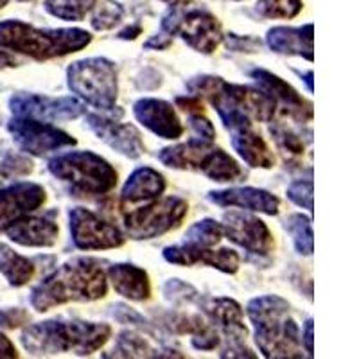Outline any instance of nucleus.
<instances>
[{
  "label": "nucleus",
  "instance_id": "1",
  "mask_svg": "<svg viewBox=\"0 0 359 359\" xmlns=\"http://www.w3.org/2000/svg\"><path fill=\"white\" fill-rule=\"evenodd\" d=\"M189 94L212 104L226 131L253 126V123H271L277 104L259 86L236 85L219 76H196L185 83Z\"/></svg>",
  "mask_w": 359,
  "mask_h": 359
},
{
  "label": "nucleus",
  "instance_id": "2",
  "mask_svg": "<svg viewBox=\"0 0 359 359\" xmlns=\"http://www.w3.org/2000/svg\"><path fill=\"white\" fill-rule=\"evenodd\" d=\"M108 294L107 271L95 259L78 257L56 268L31 290L29 302L38 313L70 302H95Z\"/></svg>",
  "mask_w": 359,
  "mask_h": 359
},
{
  "label": "nucleus",
  "instance_id": "3",
  "mask_svg": "<svg viewBox=\"0 0 359 359\" xmlns=\"http://www.w3.org/2000/svg\"><path fill=\"white\" fill-rule=\"evenodd\" d=\"M111 332L108 323L54 318L25 327L20 341L33 355H57L65 352L90 355L107 345Z\"/></svg>",
  "mask_w": 359,
  "mask_h": 359
},
{
  "label": "nucleus",
  "instance_id": "4",
  "mask_svg": "<svg viewBox=\"0 0 359 359\" xmlns=\"http://www.w3.org/2000/svg\"><path fill=\"white\" fill-rule=\"evenodd\" d=\"M290 309V302L278 294L255 297L246 306L255 343L264 358H304L300 329Z\"/></svg>",
  "mask_w": 359,
  "mask_h": 359
},
{
  "label": "nucleus",
  "instance_id": "5",
  "mask_svg": "<svg viewBox=\"0 0 359 359\" xmlns=\"http://www.w3.org/2000/svg\"><path fill=\"white\" fill-rule=\"evenodd\" d=\"M92 34L85 29H38L20 20L0 22V47L24 54L34 62H49L88 47Z\"/></svg>",
  "mask_w": 359,
  "mask_h": 359
},
{
  "label": "nucleus",
  "instance_id": "6",
  "mask_svg": "<svg viewBox=\"0 0 359 359\" xmlns=\"http://www.w3.org/2000/svg\"><path fill=\"white\" fill-rule=\"evenodd\" d=\"M47 169L69 187L72 196H104L117 187L118 172L92 151H67L47 162Z\"/></svg>",
  "mask_w": 359,
  "mask_h": 359
},
{
  "label": "nucleus",
  "instance_id": "7",
  "mask_svg": "<svg viewBox=\"0 0 359 359\" xmlns=\"http://www.w3.org/2000/svg\"><path fill=\"white\" fill-rule=\"evenodd\" d=\"M67 86L85 104L115 111L118 97L117 67L108 57H85L67 67Z\"/></svg>",
  "mask_w": 359,
  "mask_h": 359
},
{
  "label": "nucleus",
  "instance_id": "8",
  "mask_svg": "<svg viewBox=\"0 0 359 359\" xmlns=\"http://www.w3.org/2000/svg\"><path fill=\"white\" fill-rule=\"evenodd\" d=\"M189 214V203L180 196L156 198L124 214L123 232L133 241H149L172 232Z\"/></svg>",
  "mask_w": 359,
  "mask_h": 359
},
{
  "label": "nucleus",
  "instance_id": "9",
  "mask_svg": "<svg viewBox=\"0 0 359 359\" xmlns=\"http://www.w3.org/2000/svg\"><path fill=\"white\" fill-rule=\"evenodd\" d=\"M162 31L169 36H180L191 49L201 54L216 53L223 41L219 20L205 9L187 13H176L172 9L162 18Z\"/></svg>",
  "mask_w": 359,
  "mask_h": 359
},
{
  "label": "nucleus",
  "instance_id": "10",
  "mask_svg": "<svg viewBox=\"0 0 359 359\" xmlns=\"http://www.w3.org/2000/svg\"><path fill=\"white\" fill-rule=\"evenodd\" d=\"M200 306L217 332L223 334L229 343L219 354L221 358H255L245 345L248 329L245 325V311L241 304L229 297H208L201 298Z\"/></svg>",
  "mask_w": 359,
  "mask_h": 359
},
{
  "label": "nucleus",
  "instance_id": "11",
  "mask_svg": "<svg viewBox=\"0 0 359 359\" xmlns=\"http://www.w3.org/2000/svg\"><path fill=\"white\" fill-rule=\"evenodd\" d=\"M8 131L18 149L27 155L45 156L65 147H74L78 140L50 123L31 117H15L8 123Z\"/></svg>",
  "mask_w": 359,
  "mask_h": 359
},
{
  "label": "nucleus",
  "instance_id": "12",
  "mask_svg": "<svg viewBox=\"0 0 359 359\" xmlns=\"http://www.w3.org/2000/svg\"><path fill=\"white\" fill-rule=\"evenodd\" d=\"M9 110L17 117H31L54 124L83 117L86 114V104L74 95L53 97L45 94L18 92L9 99Z\"/></svg>",
  "mask_w": 359,
  "mask_h": 359
},
{
  "label": "nucleus",
  "instance_id": "13",
  "mask_svg": "<svg viewBox=\"0 0 359 359\" xmlns=\"http://www.w3.org/2000/svg\"><path fill=\"white\" fill-rule=\"evenodd\" d=\"M69 229L74 246L83 252L121 248L126 243L123 230L85 207L70 208Z\"/></svg>",
  "mask_w": 359,
  "mask_h": 359
},
{
  "label": "nucleus",
  "instance_id": "14",
  "mask_svg": "<svg viewBox=\"0 0 359 359\" xmlns=\"http://www.w3.org/2000/svg\"><path fill=\"white\" fill-rule=\"evenodd\" d=\"M223 236L255 255H268L275 248V237L268 224L252 214L230 210L223 216Z\"/></svg>",
  "mask_w": 359,
  "mask_h": 359
},
{
  "label": "nucleus",
  "instance_id": "15",
  "mask_svg": "<svg viewBox=\"0 0 359 359\" xmlns=\"http://www.w3.org/2000/svg\"><path fill=\"white\" fill-rule=\"evenodd\" d=\"M250 78L253 79L255 86L264 90L269 97L273 99L277 104V111L287 115L297 123H309L313 118V102L307 101L302 94H298V90L293 85L282 79L277 74L269 72L266 69H252L248 72Z\"/></svg>",
  "mask_w": 359,
  "mask_h": 359
},
{
  "label": "nucleus",
  "instance_id": "16",
  "mask_svg": "<svg viewBox=\"0 0 359 359\" xmlns=\"http://www.w3.org/2000/svg\"><path fill=\"white\" fill-rule=\"evenodd\" d=\"M83 117H85V124L94 131L95 137L110 146L118 155L137 160L146 153L142 133L133 124L118 123L117 118L99 114H85Z\"/></svg>",
  "mask_w": 359,
  "mask_h": 359
},
{
  "label": "nucleus",
  "instance_id": "17",
  "mask_svg": "<svg viewBox=\"0 0 359 359\" xmlns=\"http://www.w3.org/2000/svg\"><path fill=\"white\" fill-rule=\"evenodd\" d=\"M45 201L47 191L34 182H17L0 189V232L20 217L33 214Z\"/></svg>",
  "mask_w": 359,
  "mask_h": 359
},
{
  "label": "nucleus",
  "instance_id": "18",
  "mask_svg": "<svg viewBox=\"0 0 359 359\" xmlns=\"http://www.w3.org/2000/svg\"><path fill=\"white\" fill-rule=\"evenodd\" d=\"M163 259L169 264L175 266H196L205 264L210 266L214 269H219L226 275H236L239 271V264L241 259L237 255L236 250L232 248H201V246L194 245H175L163 248L162 252Z\"/></svg>",
  "mask_w": 359,
  "mask_h": 359
},
{
  "label": "nucleus",
  "instance_id": "19",
  "mask_svg": "<svg viewBox=\"0 0 359 359\" xmlns=\"http://www.w3.org/2000/svg\"><path fill=\"white\" fill-rule=\"evenodd\" d=\"M135 118L144 128L165 140H178L185 128L169 101L156 97H142L133 102Z\"/></svg>",
  "mask_w": 359,
  "mask_h": 359
},
{
  "label": "nucleus",
  "instance_id": "20",
  "mask_svg": "<svg viewBox=\"0 0 359 359\" xmlns=\"http://www.w3.org/2000/svg\"><path fill=\"white\" fill-rule=\"evenodd\" d=\"M207 200L221 208L237 207L250 212H261L266 216H277L280 212V200L269 191L257 187H230L210 191Z\"/></svg>",
  "mask_w": 359,
  "mask_h": 359
},
{
  "label": "nucleus",
  "instance_id": "21",
  "mask_svg": "<svg viewBox=\"0 0 359 359\" xmlns=\"http://www.w3.org/2000/svg\"><path fill=\"white\" fill-rule=\"evenodd\" d=\"M15 245L27 248H50L57 243L60 226L50 216H27L20 217L4 230Z\"/></svg>",
  "mask_w": 359,
  "mask_h": 359
},
{
  "label": "nucleus",
  "instance_id": "22",
  "mask_svg": "<svg viewBox=\"0 0 359 359\" xmlns=\"http://www.w3.org/2000/svg\"><path fill=\"white\" fill-rule=\"evenodd\" d=\"M107 278L111 282L115 293L131 302H146L151 298V278L144 268L117 262L108 266Z\"/></svg>",
  "mask_w": 359,
  "mask_h": 359
},
{
  "label": "nucleus",
  "instance_id": "23",
  "mask_svg": "<svg viewBox=\"0 0 359 359\" xmlns=\"http://www.w3.org/2000/svg\"><path fill=\"white\" fill-rule=\"evenodd\" d=\"M165 189H168L165 176L149 165H142L128 176L126 184L123 185V191H121V203H149L162 196Z\"/></svg>",
  "mask_w": 359,
  "mask_h": 359
},
{
  "label": "nucleus",
  "instance_id": "24",
  "mask_svg": "<svg viewBox=\"0 0 359 359\" xmlns=\"http://www.w3.org/2000/svg\"><path fill=\"white\" fill-rule=\"evenodd\" d=\"M313 25L304 27H273L266 34V45L277 54L298 56L313 62Z\"/></svg>",
  "mask_w": 359,
  "mask_h": 359
},
{
  "label": "nucleus",
  "instance_id": "25",
  "mask_svg": "<svg viewBox=\"0 0 359 359\" xmlns=\"http://www.w3.org/2000/svg\"><path fill=\"white\" fill-rule=\"evenodd\" d=\"M230 144L233 151L241 156L246 162V165L257 169H271L275 168V155L262 139L261 133L253 130V126L239 128V130L229 131Z\"/></svg>",
  "mask_w": 359,
  "mask_h": 359
},
{
  "label": "nucleus",
  "instance_id": "26",
  "mask_svg": "<svg viewBox=\"0 0 359 359\" xmlns=\"http://www.w3.org/2000/svg\"><path fill=\"white\" fill-rule=\"evenodd\" d=\"M198 172L217 184H233L246 178V171L241 168V163L221 147L214 146H210V149L205 153Z\"/></svg>",
  "mask_w": 359,
  "mask_h": 359
},
{
  "label": "nucleus",
  "instance_id": "27",
  "mask_svg": "<svg viewBox=\"0 0 359 359\" xmlns=\"http://www.w3.org/2000/svg\"><path fill=\"white\" fill-rule=\"evenodd\" d=\"M212 142H205V140L194 139L184 144H176V146L163 147L158 153L160 163H163L165 168L176 169V171H196L200 168L201 160H203L205 153L210 149Z\"/></svg>",
  "mask_w": 359,
  "mask_h": 359
},
{
  "label": "nucleus",
  "instance_id": "28",
  "mask_svg": "<svg viewBox=\"0 0 359 359\" xmlns=\"http://www.w3.org/2000/svg\"><path fill=\"white\" fill-rule=\"evenodd\" d=\"M104 358H184L178 351H158L149 345L144 336L135 331H123L117 336L115 347L111 354H107Z\"/></svg>",
  "mask_w": 359,
  "mask_h": 359
},
{
  "label": "nucleus",
  "instance_id": "29",
  "mask_svg": "<svg viewBox=\"0 0 359 359\" xmlns=\"http://www.w3.org/2000/svg\"><path fill=\"white\" fill-rule=\"evenodd\" d=\"M0 273L4 275L9 286L22 287L33 280L36 266L31 259L15 252L11 246L0 243Z\"/></svg>",
  "mask_w": 359,
  "mask_h": 359
},
{
  "label": "nucleus",
  "instance_id": "30",
  "mask_svg": "<svg viewBox=\"0 0 359 359\" xmlns=\"http://www.w3.org/2000/svg\"><path fill=\"white\" fill-rule=\"evenodd\" d=\"M269 133L273 139L275 146H277L278 153L282 155L286 163H297L298 160L304 156L306 146H304L302 137L290 126L282 123H275L269 126Z\"/></svg>",
  "mask_w": 359,
  "mask_h": 359
},
{
  "label": "nucleus",
  "instance_id": "31",
  "mask_svg": "<svg viewBox=\"0 0 359 359\" xmlns=\"http://www.w3.org/2000/svg\"><path fill=\"white\" fill-rule=\"evenodd\" d=\"M313 221L309 216H304V214H291L284 219V230L291 236L293 239L294 250H297L300 255H313L314 252V241H313Z\"/></svg>",
  "mask_w": 359,
  "mask_h": 359
},
{
  "label": "nucleus",
  "instance_id": "32",
  "mask_svg": "<svg viewBox=\"0 0 359 359\" xmlns=\"http://www.w3.org/2000/svg\"><path fill=\"white\" fill-rule=\"evenodd\" d=\"M223 237V224L219 221L207 217V219H201L192 224L191 229L185 232L184 243L201 246V248H214L216 245H219Z\"/></svg>",
  "mask_w": 359,
  "mask_h": 359
},
{
  "label": "nucleus",
  "instance_id": "33",
  "mask_svg": "<svg viewBox=\"0 0 359 359\" xmlns=\"http://www.w3.org/2000/svg\"><path fill=\"white\" fill-rule=\"evenodd\" d=\"M97 0H45V9L56 18L78 22L92 11Z\"/></svg>",
  "mask_w": 359,
  "mask_h": 359
},
{
  "label": "nucleus",
  "instance_id": "34",
  "mask_svg": "<svg viewBox=\"0 0 359 359\" xmlns=\"http://www.w3.org/2000/svg\"><path fill=\"white\" fill-rule=\"evenodd\" d=\"M162 325L172 334H196L208 325L201 314L192 313H165L162 316Z\"/></svg>",
  "mask_w": 359,
  "mask_h": 359
},
{
  "label": "nucleus",
  "instance_id": "35",
  "mask_svg": "<svg viewBox=\"0 0 359 359\" xmlns=\"http://www.w3.org/2000/svg\"><path fill=\"white\" fill-rule=\"evenodd\" d=\"M300 0H259L255 9L262 18H294L302 11Z\"/></svg>",
  "mask_w": 359,
  "mask_h": 359
},
{
  "label": "nucleus",
  "instance_id": "36",
  "mask_svg": "<svg viewBox=\"0 0 359 359\" xmlns=\"http://www.w3.org/2000/svg\"><path fill=\"white\" fill-rule=\"evenodd\" d=\"M124 11L123 8L115 2H104L95 9V15L92 17V27L95 31H107V29L115 27L118 22L123 20Z\"/></svg>",
  "mask_w": 359,
  "mask_h": 359
},
{
  "label": "nucleus",
  "instance_id": "37",
  "mask_svg": "<svg viewBox=\"0 0 359 359\" xmlns=\"http://www.w3.org/2000/svg\"><path fill=\"white\" fill-rule=\"evenodd\" d=\"M163 297L168 298L169 302L172 304H185L192 302V300H198L200 293H198L196 287H192L187 282H182L178 278H171L163 284L162 287Z\"/></svg>",
  "mask_w": 359,
  "mask_h": 359
},
{
  "label": "nucleus",
  "instance_id": "38",
  "mask_svg": "<svg viewBox=\"0 0 359 359\" xmlns=\"http://www.w3.org/2000/svg\"><path fill=\"white\" fill-rule=\"evenodd\" d=\"M286 194L294 205L306 208L307 212L313 214V180H294L287 187Z\"/></svg>",
  "mask_w": 359,
  "mask_h": 359
},
{
  "label": "nucleus",
  "instance_id": "39",
  "mask_svg": "<svg viewBox=\"0 0 359 359\" xmlns=\"http://www.w3.org/2000/svg\"><path fill=\"white\" fill-rule=\"evenodd\" d=\"M33 171V162L20 155H4L0 156V172L4 176H20L29 175Z\"/></svg>",
  "mask_w": 359,
  "mask_h": 359
},
{
  "label": "nucleus",
  "instance_id": "40",
  "mask_svg": "<svg viewBox=\"0 0 359 359\" xmlns=\"http://www.w3.org/2000/svg\"><path fill=\"white\" fill-rule=\"evenodd\" d=\"M224 43H226V49L232 50V53H259L262 49V41L259 38L253 36H239V34H226L223 36Z\"/></svg>",
  "mask_w": 359,
  "mask_h": 359
},
{
  "label": "nucleus",
  "instance_id": "41",
  "mask_svg": "<svg viewBox=\"0 0 359 359\" xmlns=\"http://www.w3.org/2000/svg\"><path fill=\"white\" fill-rule=\"evenodd\" d=\"M189 126L194 133V139L205 140V142H214L216 140V128L203 114L189 115Z\"/></svg>",
  "mask_w": 359,
  "mask_h": 359
},
{
  "label": "nucleus",
  "instance_id": "42",
  "mask_svg": "<svg viewBox=\"0 0 359 359\" xmlns=\"http://www.w3.org/2000/svg\"><path fill=\"white\" fill-rule=\"evenodd\" d=\"M111 316H114L117 322L130 323V325L139 327V329H144L146 332L153 334L151 325L144 320L142 314H139L135 309H131V307L124 306V304H117V306H114V313H111Z\"/></svg>",
  "mask_w": 359,
  "mask_h": 359
},
{
  "label": "nucleus",
  "instance_id": "43",
  "mask_svg": "<svg viewBox=\"0 0 359 359\" xmlns=\"http://www.w3.org/2000/svg\"><path fill=\"white\" fill-rule=\"evenodd\" d=\"M31 322V314L22 307H9V309H0V327L2 329H20Z\"/></svg>",
  "mask_w": 359,
  "mask_h": 359
},
{
  "label": "nucleus",
  "instance_id": "44",
  "mask_svg": "<svg viewBox=\"0 0 359 359\" xmlns=\"http://www.w3.org/2000/svg\"><path fill=\"white\" fill-rule=\"evenodd\" d=\"M191 343L192 347L198 348V351H214V348H217L221 345V336L216 327L212 323H208L200 332L192 334Z\"/></svg>",
  "mask_w": 359,
  "mask_h": 359
},
{
  "label": "nucleus",
  "instance_id": "45",
  "mask_svg": "<svg viewBox=\"0 0 359 359\" xmlns=\"http://www.w3.org/2000/svg\"><path fill=\"white\" fill-rule=\"evenodd\" d=\"M175 108H180L185 114L192 115V114H203L205 111V104L203 99H200L198 95L192 94H185V95H178L175 99Z\"/></svg>",
  "mask_w": 359,
  "mask_h": 359
},
{
  "label": "nucleus",
  "instance_id": "46",
  "mask_svg": "<svg viewBox=\"0 0 359 359\" xmlns=\"http://www.w3.org/2000/svg\"><path fill=\"white\" fill-rule=\"evenodd\" d=\"M300 339H302V347L304 351L307 352L309 358L314 355V345H313V318H307L306 323H304L302 334H300Z\"/></svg>",
  "mask_w": 359,
  "mask_h": 359
},
{
  "label": "nucleus",
  "instance_id": "47",
  "mask_svg": "<svg viewBox=\"0 0 359 359\" xmlns=\"http://www.w3.org/2000/svg\"><path fill=\"white\" fill-rule=\"evenodd\" d=\"M172 45V38L169 34H155L144 43V49L151 50H165Z\"/></svg>",
  "mask_w": 359,
  "mask_h": 359
},
{
  "label": "nucleus",
  "instance_id": "48",
  "mask_svg": "<svg viewBox=\"0 0 359 359\" xmlns=\"http://www.w3.org/2000/svg\"><path fill=\"white\" fill-rule=\"evenodd\" d=\"M9 358H18V351L11 343V339H9L4 332H0V359Z\"/></svg>",
  "mask_w": 359,
  "mask_h": 359
},
{
  "label": "nucleus",
  "instance_id": "49",
  "mask_svg": "<svg viewBox=\"0 0 359 359\" xmlns=\"http://www.w3.org/2000/svg\"><path fill=\"white\" fill-rule=\"evenodd\" d=\"M140 33H142V27H140V25H131V27L123 29V31L117 34V38L118 40H135L137 36H140Z\"/></svg>",
  "mask_w": 359,
  "mask_h": 359
},
{
  "label": "nucleus",
  "instance_id": "50",
  "mask_svg": "<svg viewBox=\"0 0 359 359\" xmlns=\"http://www.w3.org/2000/svg\"><path fill=\"white\" fill-rule=\"evenodd\" d=\"M293 72L298 74V76H300V78L306 81L307 90H309V92H313V70H306V72H300V70L293 69Z\"/></svg>",
  "mask_w": 359,
  "mask_h": 359
},
{
  "label": "nucleus",
  "instance_id": "51",
  "mask_svg": "<svg viewBox=\"0 0 359 359\" xmlns=\"http://www.w3.org/2000/svg\"><path fill=\"white\" fill-rule=\"evenodd\" d=\"M8 2H9V0H0V9L4 8V6H6V4H8Z\"/></svg>",
  "mask_w": 359,
  "mask_h": 359
}]
</instances>
